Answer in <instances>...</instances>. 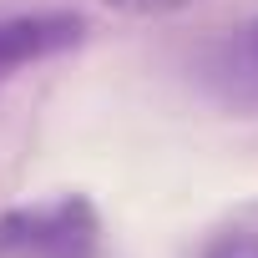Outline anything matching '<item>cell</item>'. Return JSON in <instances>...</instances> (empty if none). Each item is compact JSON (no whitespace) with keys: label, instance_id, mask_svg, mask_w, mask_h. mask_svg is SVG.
Returning <instances> with one entry per match:
<instances>
[{"label":"cell","instance_id":"1","mask_svg":"<svg viewBox=\"0 0 258 258\" xmlns=\"http://www.w3.org/2000/svg\"><path fill=\"white\" fill-rule=\"evenodd\" d=\"M96 243L101 218L81 192L0 213V258H96Z\"/></svg>","mask_w":258,"mask_h":258},{"label":"cell","instance_id":"2","mask_svg":"<svg viewBox=\"0 0 258 258\" xmlns=\"http://www.w3.org/2000/svg\"><path fill=\"white\" fill-rule=\"evenodd\" d=\"M192 81L213 106L233 116H258V16L213 36L192 61Z\"/></svg>","mask_w":258,"mask_h":258},{"label":"cell","instance_id":"3","mask_svg":"<svg viewBox=\"0 0 258 258\" xmlns=\"http://www.w3.org/2000/svg\"><path fill=\"white\" fill-rule=\"evenodd\" d=\"M86 41V16L76 11H36V16H0V76L21 66L51 61Z\"/></svg>","mask_w":258,"mask_h":258},{"label":"cell","instance_id":"4","mask_svg":"<svg viewBox=\"0 0 258 258\" xmlns=\"http://www.w3.org/2000/svg\"><path fill=\"white\" fill-rule=\"evenodd\" d=\"M203 258H258V228L253 223H233V228L213 233Z\"/></svg>","mask_w":258,"mask_h":258},{"label":"cell","instance_id":"5","mask_svg":"<svg viewBox=\"0 0 258 258\" xmlns=\"http://www.w3.org/2000/svg\"><path fill=\"white\" fill-rule=\"evenodd\" d=\"M101 6H111L116 16H172L192 0H101Z\"/></svg>","mask_w":258,"mask_h":258}]
</instances>
